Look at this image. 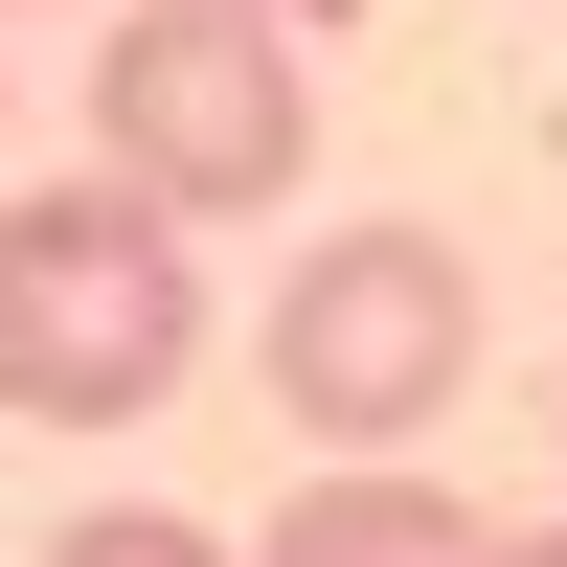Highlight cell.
Returning a JSON list of instances; mask_svg holds the SVG:
<instances>
[{
  "instance_id": "52a82bcc",
  "label": "cell",
  "mask_w": 567,
  "mask_h": 567,
  "mask_svg": "<svg viewBox=\"0 0 567 567\" xmlns=\"http://www.w3.org/2000/svg\"><path fill=\"white\" fill-rule=\"evenodd\" d=\"M250 23H296V45H318V23H363V0H250Z\"/></svg>"
},
{
  "instance_id": "277c9868",
  "label": "cell",
  "mask_w": 567,
  "mask_h": 567,
  "mask_svg": "<svg viewBox=\"0 0 567 567\" xmlns=\"http://www.w3.org/2000/svg\"><path fill=\"white\" fill-rule=\"evenodd\" d=\"M250 567H477V499L409 477V454H341V477H296V523Z\"/></svg>"
},
{
  "instance_id": "8992f818",
  "label": "cell",
  "mask_w": 567,
  "mask_h": 567,
  "mask_svg": "<svg viewBox=\"0 0 567 567\" xmlns=\"http://www.w3.org/2000/svg\"><path fill=\"white\" fill-rule=\"evenodd\" d=\"M477 567H567V523H477Z\"/></svg>"
},
{
  "instance_id": "5b68a950",
  "label": "cell",
  "mask_w": 567,
  "mask_h": 567,
  "mask_svg": "<svg viewBox=\"0 0 567 567\" xmlns=\"http://www.w3.org/2000/svg\"><path fill=\"white\" fill-rule=\"evenodd\" d=\"M45 567H227L182 499H91V523H45Z\"/></svg>"
},
{
  "instance_id": "7a4b0ae2",
  "label": "cell",
  "mask_w": 567,
  "mask_h": 567,
  "mask_svg": "<svg viewBox=\"0 0 567 567\" xmlns=\"http://www.w3.org/2000/svg\"><path fill=\"white\" fill-rule=\"evenodd\" d=\"M91 159H114L136 205H182V227L296 205V159H318L296 23H250V0H114V45H91Z\"/></svg>"
},
{
  "instance_id": "6da1fadb",
  "label": "cell",
  "mask_w": 567,
  "mask_h": 567,
  "mask_svg": "<svg viewBox=\"0 0 567 567\" xmlns=\"http://www.w3.org/2000/svg\"><path fill=\"white\" fill-rule=\"evenodd\" d=\"M182 363H205V250H182V205H136L114 159L23 182V205H0V409L136 432Z\"/></svg>"
},
{
  "instance_id": "3957f363",
  "label": "cell",
  "mask_w": 567,
  "mask_h": 567,
  "mask_svg": "<svg viewBox=\"0 0 567 567\" xmlns=\"http://www.w3.org/2000/svg\"><path fill=\"white\" fill-rule=\"evenodd\" d=\"M454 386H477V250L454 227H318L272 272V409L318 454H409Z\"/></svg>"
}]
</instances>
